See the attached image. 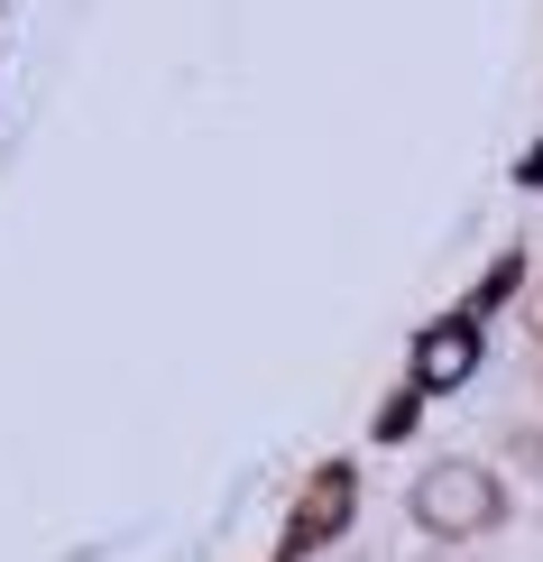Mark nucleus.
Listing matches in <instances>:
<instances>
[{"label":"nucleus","mask_w":543,"mask_h":562,"mask_svg":"<svg viewBox=\"0 0 543 562\" xmlns=\"http://www.w3.org/2000/svg\"><path fill=\"white\" fill-rule=\"evenodd\" d=\"M341 517H350V471H323L314 488H304V544H323V535H341Z\"/></svg>","instance_id":"obj_3"},{"label":"nucleus","mask_w":543,"mask_h":562,"mask_svg":"<svg viewBox=\"0 0 543 562\" xmlns=\"http://www.w3.org/2000/svg\"><path fill=\"white\" fill-rule=\"evenodd\" d=\"M470 369H479V333H470V323L423 333V350H415V379H423V387H461Z\"/></svg>","instance_id":"obj_2"},{"label":"nucleus","mask_w":543,"mask_h":562,"mask_svg":"<svg viewBox=\"0 0 543 562\" xmlns=\"http://www.w3.org/2000/svg\"><path fill=\"white\" fill-rule=\"evenodd\" d=\"M415 517L433 535H488V517H498V480H488L479 461H433V471L415 480Z\"/></svg>","instance_id":"obj_1"}]
</instances>
